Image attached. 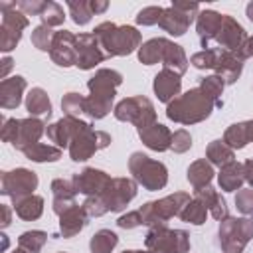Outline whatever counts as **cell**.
<instances>
[{
	"mask_svg": "<svg viewBox=\"0 0 253 253\" xmlns=\"http://www.w3.org/2000/svg\"><path fill=\"white\" fill-rule=\"evenodd\" d=\"M26 111L30 117H51V101L42 87H32L26 95Z\"/></svg>",
	"mask_w": 253,
	"mask_h": 253,
	"instance_id": "obj_31",
	"label": "cell"
},
{
	"mask_svg": "<svg viewBox=\"0 0 253 253\" xmlns=\"http://www.w3.org/2000/svg\"><path fill=\"white\" fill-rule=\"evenodd\" d=\"M57 253H67V251H57Z\"/></svg>",
	"mask_w": 253,
	"mask_h": 253,
	"instance_id": "obj_60",
	"label": "cell"
},
{
	"mask_svg": "<svg viewBox=\"0 0 253 253\" xmlns=\"http://www.w3.org/2000/svg\"><path fill=\"white\" fill-rule=\"evenodd\" d=\"M223 142L233 150H241L249 142H253V119L229 125L223 132Z\"/></svg>",
	"mask_w": 253,
	"mask_h": 253,
	"instance_id": "obj_28",
	"label": "cell"
},
{
	"mask_svg": "<svg viewBox=\"0 0 253 253\" xmlns=\"http://www.w3.org/2000/svg\"><path fill=\"white\" fill-rule=\"evenodd\" d=\"M249 34L243 30V26L229 14H223V22H221V28L217 32V38H215V43L219 45V49L223 51H229V53H235L239 49V45L245 42Z\"/></svg>",
	"mask_w": 253,
	"mask_h": 253,
	"instance_id": "obj_18",
	"label": "cell"
},
{
	"mask_svg": "<svg viewBox=\"0 0 253 253\" xmlns=\"http://www.w3.org/2000/svg\"><path fill=\"white\" fill-rule=\"evenodd\" d=\"M87 219H89V215L83 210V206H79V204L65 210L59 215V233H61V237H65V239L75 237L87 225Z\"/></svg>",
	"mask_w": 253,
	"mask_h": 253,
	"instance_id": "obj_26",
	"label": "cell"
},
{
	"mask_svg": "<svg viewBox=\"0 0 253 253\" xmlns=\"http://www.w3.org/2000/svg\"><path fill=\"white\" fill-rule=\"evenodd\" d=\"M61 111L65 113V117H73L79 119V115L85 113V97L81 93H65L61 99Z\"/></svg>",
	"mask_w": 253,
	"mask_h": 253,
	"instance_id": "obj_41",
	"label": "cell"
},
{
	"mask_svg": "<svg viewBox=\"0 0 253 253\" xmlns=\"http://www.w3.org/2000/svg\"><path fill=\"white\" fill-rule=\"evenodd\" d=\"M251 237H253V219L227 215L225 219L219 221L217 241L223 253H243Z\"/></svg>",
	"mask_w": 253,
	"mask_h": 253,
	"instance_id": "obj_9",
	"label": "cell"
},
{
	"mask_svg": "<svg viewBox=\"0 0 253 253\" xmlns=\"http://www.w3.org/2000/svg\"><path fill=\"white\" fill-rule=\"evenodd\" d=\"M12 63H14V61H12V57H8V55L2 59V69H0V79H2V81L8 79L6 75H8V71L12 69Z\"/></svg>",
	"mask_w": 253,
	"mask_h": 253,
	"instance_id": "obj_55",
	"label": "cell"
},
{
	"mask_svg": "<svg viewBox=\"0 0 253 253\" xmlns=\"http://www.w3.org/2000/svg\"><path fill=\"white\" fill-rule=\"evenodd\" d=\"M208 208L204 206V202H200L198 198H194V200H190L186 206H184V210L180 211V219L182 221H186V223H192V225H202V223H206V219H208Z\"/></svg>",
	"mask_w": 253,
	"mask_h": 253,
	"instance_id": "obj_37",
	"label": "cell"
},
{
	"mask_svg": "<svg viewBox=\"0 0 253 253\" xmlns=\"http://www.w3.org/2000/svg\"><path fill=\"white\" fill-rule=\"evenodd\" d=\"M194 18H196V16L184 14V12H180V10L172 8V6H168V8H164L158 26H160L164 32H168L170 36L180 38V36H184V34L188 32V28H190V24L194 22Z\"/></svg>",
	"mask_w": 253,
	"mask_h": 253,
	"instance_id": "obj_24",
	"label": "cell"
},
{
	"mask_svg": "<svg viewBox=\"0 0 253 253\" xmlns=\"http://www.w3.org/2000/svg\"><path fill=\"white\" fill-rule=\"evenodd\" d=\"M215 75H219L223 79L225 85H233L239 77H241V71H243V61H239L233 53L229 51H223L219 49V55H217V63L213 67Z\"/></svg>",
	"mask_w": 253,
	"mask_h": 253,
	"instance_id": "obj_29",
	"label": "cell"
},
{
	"mask_svg": "<svg viewBox=\"0 0 253 253\" xmlns=\"http://www.w3.org/2000/svg\"><path fill=\"white\" fill-rule=\"evenodd\" d=\"M123 253H148V251H142V249H128V251H123Z\"/></svg>",
	"mask_w": 253,
	"mask_h": 253,
	"instance_id": "obj_58",
	"label": "cell"
},
{
	"mask_svg": "<svg viewBox=\"0 0 253 253\" xmlns=\"http://www.w3.org/2000/svg\"><path fill=\"white\" fill-rule=\"evenodd\" d=\"M243 172H245V182L253 188V158L243 162Z\"/></svg>",
	"mask_w": 253,
	"mask_h": 253,
	"instance_id": "obj_53",
	"label": "cell"
},
{
	"mask_svg": "<svg viewBox=\"0 0 253 253\" xmlns=\"http://www.w3.org/2000/svg\"><path fill=\"white\" fill-rule=\"evenodd\" d=\"M172 8H176V10L184 12V14H192V16L200 14V4H196V2H180V0H176V2H172Z\"/></svg>",
	"mask_w": 253,
	"mask_h": 253,
	"instance_id": "obj_51",
	"label": "cell"
},
{
	"mask_svg": "<svg viewBox=\"0 0 253 253\" xmlns=\"http://www.w3.org/2000/svg\"><path fill=\"white\" fill-rule=\"evenodd\" d=\"M0 211H2V221H0V225H2V227H8V225L12 223V208L6 206V204H2V206H0Z\"/></svg>",
	"mask_w": 253,
	"mask_h": 253,
	"instance_id": "obj_52",
	"label": "cell"
},
{
	"mask_svg": "<svg viewBox=\"0 0 253 253\" xmlns=\"http://www.w3.org/2000/svg\"><path fill=\"white\" fill-rule=\"evenodd\" d=\"M47 241V233L42 229H32V231H24L18 237V247L24 253H40L42 247Z\"/></svg>",
	"mask_w": 253,
	"mask_h": 253,
	"instance_id": "obj_38",
	"label": "cell"
},
{
	"mask_svg": "<svg viewBox=\"0 0 253 253\" xmlns=\"http://www.w3.org/2000/svg\"><path fill=\"white\" fill-rule=\"evenodd\" d=\"M213 109H215L213 99L202 87H194L168 103L166 117L178 125H196L206 121Z\"/></svg>",
	"mask_w": 253,
	"mask_h": 253,
	"instance_id": "obj_3",
	"label": "cell"
},
{
	"mask_svg": "<svg viewBox=\"0 0 253 253\" xmlns=\"http://www.w3.org/2000/svg\"><path fill=\"white\" fill-rule=\"evenodd\" d=\"M51 194H53V204H51V210L55 215H61L65 210L73 208L77 202H75V196H77V190H75V184L73 180H65V178H55L51 182Z\"/></svg>",
	"mask_w": 253,
	"mask_h": 253,
	"instance_id": "obj_23",
	"label": "cell"
},
{
	"mask_svg": "<svg viewBox=\"0 0 253 253\" xmlns=\"http://www.w3.org/2000/svg\"><path fill=\"white\" fill-rule=\"evenodd\" d=\"M119 243V235L111 229H99L93 233L91 241H89V249L91 253H111Z\"/></svg>",
	"mask_w": 253,
	"mask_h": 253,
	"instance_id": "obj_36",
	"label": "cell"
},
{
	"mask_svg": "<svg viewBox=\"0 0 253 253\" xmlns=\"http://www.w3.org/2000/svg\"><path fill=\"white\" fill-rule=\"evenodd\" d=\"M0 237H2V251H6V249H8V237H6L4 233H2Z\"/></svg>",
	"mask_w": 253,
	"mask_h": 253,
	"instance_id": "obj_57",
	"label": "cell"
},
{
	"mask_svg": "<svg viewBox=\"0 0 253 253\" xmlns=\"http://www.w3.org/2000/svg\"><path fill=\"white\" fill-rule=\"evenodd\" d=\"M0 12H2V24H0V51L8 53L12 51L20 40L22 32L28 28L30 20L24 12L16 8V2H0Z\"/></svg>",
	"mask_w": 253,
	"mask_h": 253,
	"instance_id": "obj_12",
	"label": "cell"
},
{
	"mask_svg": "<svg viewBox=\"0 0 253 253\" xmlns=\"http://www.w3.org/2000/svg\"><path fill=\"white\" fill-rule=\"evenodd\" d=\"M190 202V196L186 192H174L166 198L154 200V202H146L138 211L142 217V225L148 227H156V225H166L170 217L180 215V211L184 210V206Z\"/></svg>",
	"mask_w": 253,
	"mask_h": 253,
	"instance_id": "obj_8",
	"label": "cell"
},
{
	"mask_svg": "<svg viewBox=\"0 0 253 253\" xmlns=\"http://www.w3.org/2000/svg\"><path fill=\"white\" fill-rule=\"evenodd\" d=\"M107 57H123L130 55L142 43V36L134 26H119L113 22H101L93 30Z\"/></svg>",
	"mask_w": 253,
	"mask_h": 253,
	"instance_id": "obj_4",
	"label": "cell"
},
{
	"mask_svg": "<svg viewBox=\"0 0 253 253\" xmlns=\"http://www.w3.org/2000/svg\"><path fill=\"white\" fill-rule=\"evenodd\" d=\"M73 184H75V190H77V194H83V196H97V194H101L107 186H109V182L113 180L105 170H99V168H91V166H87V168H83L81 172H77V174H73Z\"/></svg>",
	"mask_w": 253,
	"mask_h": 253,
	"instance_id": "obj_17",
	"label": "cell"
},
{
	"mask_svg": "<svg viewBox=\"0 0 253 253\" xmlns=\"http://www.w3.org/2000/svg\"><path fill=\"white\" fill-rule=\"evenodd\" d=\"M45 2L47 0H20L16 2V8L24 12L26 16H40L45 8Z\"/></svg>",
	"mask_w": 253,
	"mask_h": 253,
	"instance_id": "obj_48",
	"label": "cell"
},
{
	"mask_svg": "<svg viewBox=\"0 0 253 253\" xmlns=\"http://www.w3.org/2000/svg\"><path fill=\"white\" fill-rule=\"evenodd\" d=\"M113 115L117 121L123 123H132L138 128H144L152 123H156V111L154 105L148 97L144 95H134V97H125L119 101L113 109Z\"/></svg>",
	"mask_w": 253,
	"mask_h": 253,
	"instance_id": "obj_11",
	"label": "cell"
},
{
	"mask_svg": "<svg viewBox=\"0 0 253 253\" xmlns=\"http://www.w3.org/2000/svg\"><path fill=\"white\" fill-rule=\"evenodd\" d=\"M146 251L162 253H188L190 251V233L184 229H170L168 225L148 227L144 235Z\"/></svg>",
	"mask_w": 253,
	"mask_h": 253,
	"instance_id": "obj_10",
	"label": "cell"
},
{
	"mask_svg": "<svg viewBox=\"0 0 253 253\" xmlns=\"http://www.w3.org/2000/svg\"><path fill=\"white\" fill-rule=\"evenodd\" d=\"M85 121L81 119H73V117H63L51 125L45 126V134L51 142H55L57 148H69V142L73 140V136L83 128Z\"/></svg>",
	"mask_w": 253,
	"mask_h": 253,
	"instance_id": "obj_19",
	"label": "cell"
},
{
	"mask_svg": "<svg viewBox=\"0 0 253 253\" xmlns=\"http://www.w3.org/2000/svg\"><path fill=\"white\" fill-rule=\"evenodd\" d=\"M40 20H42V24H45V26H49V28L61 26V24H63V20H65L63 8H61L57 2H51V0H47V2H45V8H43V12L40 14Z\"/></svg>",
	"mask_w": 253,
	"mask_h": 253,
	"instance_id": "obj_43",
	"label": "cell"
},
{
	"mask_svg": "<svg viewBox=\"0 0 253 253\" xmlns=\"http://www.w3.org/2000/svg\"><path fill=\"white\" fill-rule=\"evenodd\" d=\"M206 158H208V162L211 166H219L221 168V166H225V164L235 160V152L223 140H211L208 144V148H206Z\"/></svg>",
	"mask_w": 253,
	"mask_h": 253,
	"instance_id": "obj_34",
	"label": "cell"
},
{
	"mask_svg": "<svg viewBox=\"0 0 253 253\" xmlns=\"http://www.w3.org/2000/svg\"><path fill=\"white\" fill-rule=\"evenodd\" d=\"M26 87H28V83L22 75H14V77L4 79L0 83V107L2 109H16L22 103Z\"/></svg>",
	"mask_w": 253,
	"mask_h": 253,
	"instance_id": "obj_25",
	"label": "cell"
},
{
	"mask_svg": "<svg viewBox=\"0 0 253 253\" xmlns=\"http://www.w3.org/2000/svg\"><path fill=\"white\" fill-rule=\"evenodd\" d=\"M213 166L206 160V158H200V160H194L190 166H188V182L192 184L194 190H200V188H206V186H211V180H213Z\"/></svg>",
	"mask_w": 253,
	"mask_h": 253,
	"instance_id": "obj_32",
	"label": "cell"
},
{
	"mask_svg": "<svg viewBox=\"0 0 253 253\" xmlns=\"http://www.w3.org/2000/svg\"><path fill=\"white\" fill-rule=\"evenodd\" d=\"M245 182V172H243V164L233 160L225 166L219 168V174H217V184L223 192H235V190H241Z\"/></svg>",
	"mask_w": 253,
	"mask_h": 253,
	"instance_id": "obj_30",
	"label": "cell"
},
{
	"mask_svg": "<svg viewBox=\"0 0 253 253\" xmlns=\"http://www.w3.org/2000/svg\"><path fill=\"white\" fill-rule=\"evenodd\" d=\"M138 61L144 65H154V63H162L164 67L184 75L188 69V57L182 45L166 40V38H152L148 42H144L138 47Z\"/></svg>",
	"mask_w": 253,
	"mask_h": 253,
	"instance_id": "obj_5",
	"label": "cell"
},
{
	"mask_svg": "<svg viewBox=\"0 0 253 253\" xmlns=\"http://www.w3.org/2000/svg\"><path fill=\"white\" fill-rule=\"evenodd\" d=\"M24 156L32 162H57L61 158V148H57L53 144L38 142V144L28 146L24 150Z\"/></svg>",
	"mask_w": 253,
	"mask_h": 253,
	"instance_id": "obj_35",
	"label": "cell"
},
{
	"mask_svg": "<svg viewBox=\"0 0 253 253\" xmlns=\"http://www.w3.org/2000/svg\"><path fill=\"white\" fill-rule=\"evenodd\" d=\"M138 138L142 140L144 146H148L150 150H156V152H164L172 144V132L162 123H152L144 128H138Z\"/></svg>",
	"mask_w": 253,
	"mask_h": 253,
	"instance_id": "obj_22",
	"label": "cell"
},
{
	"mask_svg": "<svg viewBox=\"0 0 253 253\" xmlns=\"http://www.w3.org/2000/svg\"><path fill=\"white\" fill-rule=\"evenodd\" d=\"M109 144H111V134L105 130H95L91 126V123L85 121L83 128L69 142V156L73 162H85L97 150H103Z\"/></svg>",
	"mask_w": 253,
	"mask_h": 253,
	"instance_id": "obj_13",
	"label": "cell"
},
{
	"mask_svg": "<svg viewBox=\"0 0 253 253\" xmlns=\"http://www.w3.org/2000/svg\"><path fill=\"white\" fill-rule=\"evenodd\" d=\"M12 253H24V251H22V249H20V247H16V249H14V251H12Z\"/></svg>",
	"mask_w": 253,
	"mask_h": 253,
	"instance_id": "obj_59",
	"label": "cell"
},
{
	"mask_svg": "<svg viewBox=\"0 0 253 253\" xmlns=\"http://www.w3.org/2000/svg\"><path fill=\"white\" fill-rule=\"evenodd\" d=\"M42 134H45V123L38 117L2 119V130H0L2 140L10 142L20 152H24L32 144H38Z\"/></svg>",
	"mask_w": 253,
	"mask_h": 253,
	"instance_id": "obj_6",
	"label": "cell"
},
{
	"mask_svg": "<svg viewBox=\"0 0 253 253\" xmlns=\"http://www.w3.org/2000/svg\"><path fill=\"white\" fill-rule=\"evenodd\" d=\"M121 83H123V75L115 69L103 67L95 71V75L89 77L87 81L89 95L85 97V115L95 121L107 117L113 109V99Z\"/></svg>",
	"mask_w": 253,
	"mask_h": 253,
	"instance_id": "obj_1",
	"label": "cell"
},
{
	"mask_svg": "<svg viewBox=\"0 0 253 253\" xmlns=\"http://www.w3.org/2000/svg\"><path fill=\"white\" fill-rule=\"evenodd\" d=\"M136 196V182L132 178H113L109 186L97 194L85 198L81 204L89 217H101L109 211H123Z\"/></svg>",
	"mask_w": 253,
	"mask_h": 253,
	"instance_id": "obj_2",
	"label": "cell"
},
{
	"mask_svg": "<svg viewBox=\"0 0 253 253\" xmlns=\"http://www.w3.org/2000/svg\"><path fill=\"white\" fill-rule=\"evenodd\" d=\"M75 49H77V65L79 69L87 71L93 69L95 65H99L107 55L99 43V40L95 38V34H77V42H75Z\"/></svg>",
	"mask_w": 253,
	"mask_h": 253,
	"instance_id": "obj_15",
	"label": "cell"
},
{
	"mask_svg": "<svg viewBox=\"0 0 253 253\" xmlns=\"http://www.w3.org/2000/svg\"><path fill=\"white\" fill-rule=\"evenodd\" d=\"M245 14H247V18L253 22V0L247 4V8H245Z\"/></svg>",
	"mask_w": 253,
	"mask_h": 253,
	"instance_id": "obj_56",
	"label": "cell"
},
{
	"mask_svg": "<svg viewBox=\"0 0 253 253\" xmlns=\"http://www.w3.org/2000/svg\"><path fill=\"white\" fill-rule=\"evenodd\" d=\"M221 22H223V14L215 10H202L196 16V32H198V38L204 49H210V43L215 42Z\"/></svg>",
	"mask_w": 253,
	"mask_h": 253,
	"instance_id": "obj_21",
	"label": "cell"
},
{
	"mask_svg": "<svg viewBox=\"0 0 253 253\" xmlns=\"http://www.w3.org/2000/svg\"><path fill=\"white\" fill-rule=\"evenodd\" d=\"M53 36H55V32H51L49 26L40 24L32 32V45L38 47L40 51H49L51 49V43H53Z\"/></svg>",
	"mask_w": 253,
	"mask_h": 253,
	"instance_id": "obj_42",
	"label": "cell"
},
{
	"mask_svg": "<svg viewBox=\"0 0 253 253\" xmlns=\"http://www.w3.org/2000/svg\"><path fill=\"white\" fill-rule=\"evenodd\" d=\"M89 2H91L93 14H103L109 8V2H105V0H89Z\"/></svg>",
	"mask_w": 253,
	"mask_h": 253,
	"instance_id": "obj_54",
	"label": "cell"
},
{
	"mask_svg": "<svg viewBox=\"0 0 253 253\" xmlns=\"http://www.w3.org/2000/svg\"><path fill=\"white\" fill-rule=\"evenodd\" d=\"M217 55H219V47L213 49H202V51H196L192 57H190V63L196 67V69H213L215 63H217Z\"/></svg>",
	"mask_w": 253,
	"mask_h": 253,
	"instance_id": "obj_44",
	"label": "cell"
},
{
	"mask_svg": "<svg viewBox=\"0 0 253 253\" xmlns=\"http://www.w3.org/2000/svg\"><path fill=\"white\" fill-rule=\"evenodd\" d=\"M200 87L213 99V103H215V109H221L223 107V89H225V83H223V79L219 77V75H208V77H202L200 79Z\"/></svg>",
	"mask_w": 253,
	"mask_h": 253,
	"instance_id": "obj_39",
	"label": "cell"
},
{
	"mask_svg": "<svg viewBox=\"0 0 253 253\" xmlns=\"http://www.w3.org/2000/svg\"><path fill=\"white\" fill-rule=\"evenodd\" d=\"M117 225L123 227V229H134L138 225H142V217H140V211L134 210V211H126L123 213L119 219H117Z\"/></svg>",
	"mask_w": 253,
	"mask_h": 253,
	"instance_id": "obj_49",
	"label": "cell"
},
{
	"mask_svg": "<svg viewBox=\"0 0 253 253\" xmlns=\"http://www.w3.org/2000/svg\"><path fill=\"white\" fill-rule=\"evenodd\" d=\"M194 198H198L200 202H204V206L208 208L210 215L217 221L225 219L229 213H227V204L225 200L221 198V194L211 188V186H206V188H200V190H194Z\"/></svg>",
	"mask_w": 253,
	"mask_h": 253,
	"instance_id": "obj_27",
	"label": "cell"
},
{
	"mask_svg": "<svg viewBox=\"0 0 253 253\" xmlns=\"http://www.w3.org/2000/svg\"><path fill=\"white\" fill-rule=\"evenodd\" d=\"M14 211H16V215H18L20 219H24V221H36V219L42 217V213H43V198L32 194V196H28V198L16 202V204H14Z\"/></svg>",
	"mask_w": 253,
	"mask_h": 253,
	"instance_id": "obj_33",
	"label": "cell"
},
{
	"mask_svg": "<svg viewBox=\"0 0 253 253\" xmlns=\"http://www.w3.org/2000/svg\"><path fill=\"white\" fill-rule=\"evenodd\" d=\"M152 89H154V95L158 97V101L162 103H170L174 101L178 95H180V89H182V75L168 69V67H162L156 75H154V81H152Z\"/></svg>",
	"mask_w": 253,
	"mask_h": 253,
	"instance_id": "obj_20",
	"label": "cell"
},
{
	"mask_svg": "<svg viewBox=\"0 0 253 253\" xmlns=\"http://www.w3.org/2000/svg\"><path fill=\"white\" fill-rule=\"evenodd\" d=\"M77 36L69 30H59L53 36V43L49 49V57L59 67H71L77 65V49H75Z\"/></svg>",
	"mask_w": 253,
	"mask_h": 253,
	"instance_id": "obj_16",
	"label": "cell"
},
{
	"mask_svg": "<svg viewBox=\"0 0 253 253\" xmlns=\"http://www.w3.org/2000/svg\"><path fill=\"white\" fill-rule=\"evenodd\" d=\"M233 55H235L239 61H245V59L253 57V36H247L245 42L239 45V49H237Z\"/></svg>",
	"mask_w": 253,
	"mask_h": 253,
	"instance_id": "obj_50",
	"label": "cell"
},
{
	"mask_svg": "<svg viewBox=\"0 0 253 253\" xmlns=\"http://www.w3.org/2000/svg\"><path fill=\"white\" fill-rule=\"evenodd\" d=\"M67 8H69V16L77 26H85L91 22L93 10H91V2L89 0H67Z\"/></svg>",
	"mask_w": 253,
	"mask_h": 253,
	"instance_id": "obj_40",
	"label": "cell"
},
{
	"mask_svg": "<svg viewBox=\"0 0 253 253\" xmlns=\"http://www.w3.org/2000/svg\"><path fill=\"white\" fill-rule=\"evenodd\" d=\"M164 8L162 6H146L136 14V24L138 26H156L162 18Z\"/></svg>",
	"mask_w": 253,
	"mask_h": 253,
	"instance_id": "obj_46",
	"label": "cell"
},
{
	"mask_svg": "<svg viewBox=\"0 0 253 253\" xmlns=\"http://www.w3.org/2000/svg\"><path fill=\"white\" fill-rule=\"evenodd\" d=\"M128 172L132 174V180L148 192L162 190L168 184V168L162 162H158V160H154L142 152L130 154Z\"/></svg>",
	"mask_w": 253,
	"mask_h": 253,
	"instance_id": "obj_7",
	"label": "cell"
},
{
	"mask_svg": "<svg viewBox=\"0 0 253 253\" xmlns=\"http://www.w3.org/2000/svg\"><path fill=\"white\" fill-rule=\"evenodd\" d=\"M38 188V174L28 168H14L0 174V194L8 196L14 204L32 196Z\"/></svg>",
	"mask_w": 253,
	"mask_h": 253,
	"instance_id": "obj_14",
	"label": "cell"
},
{
	"mask_svg": "<svg viewBox=\"0 0 253 253\" xmlns=\"http://www.w3.org/2000/svg\"><path fill=\"white\" fill-rule=\"evenodd\" d=\"M192 146V136L186 128H178L176 132H172V144H170V150H174L176 154H184L188 152Z\"/></svg>",
	"mask_w": 253,
	"mask_h": 253,
	"instance_id": "obj_47",
	"label": "cell"
},
{
	"mask_svg": "<svg viewBox=\"0 0 253 253\" xmlns=\"http://www.w3.org/2000/svg\"><path fill=\"white\" fill-rule=\"evenodd\" d=\"M235 208L245 217H253V188L237 190V194H235Z\"/></svg>",
	"mask_w": 253,
	"mask_h": 253,
	"instance_id": "obj_45",
	"label": "cell"
}]
</instances>
